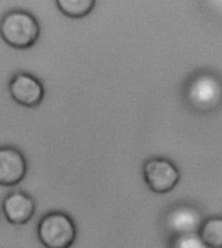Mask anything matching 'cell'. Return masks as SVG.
<instances>
[{
  "label": "cell",
  "mask_w": 222,
  "mask_h": 248,
  "mask_svg": "<svg viewBox=\"0 0 222 248\" xmlns=\"http://www.w3.org/2000/svg\"><path fill=\"white\" fill-rule=\"evenodd\" d=\"M203 213L191 204H177L165 216V228L170 236L194 234L200 232L203 222Z\"/></svg>",
  "instance_id": "obj_5"
},
{
  "label": "cell",
  "mask_w": 222,
  "mask_h": 248,
  "mask_svg": "<svg viewBox=\"0 0 222 248\" xmlns=\"http://www.w3.org/2000/svg\"><path fill=\"white\" fill-rule=\"evenodd\" d=\"M170 248H208L199 232L185 234L172 238Z\"/></svg>",
  "instance_id": "obj_11"
},
{
  "label": "cell",
  "mask_w": 222,
  "mask_h": 248,
  "mask_svg": "<svg viewBox=\"0 0 222 248\" xmlns=\"http://www.w3.org/2000/svg\"><path fill=\"white\" fill-rule=\"evenodd\" d=\"M38 239L45 248H70L77 238L72 217L63 212H49L38 222Z\"/></svg>",
  "instance_id": "obj_2"
},
{
  "label": "cell",
  "mask_w": 222,
  "mask_h": 248,
  "mask_svg": "<svg viewBox=\"0 0 222 248\" xmlns=\"http://www.w3.org/2000/svg\"><path fill=\"white\" fill-rule=\"evenodd\" d=\"M143 175L148 187L156 194L172 191L179 182V171L166 159H151L143 167Z\"/></svg>",
  "instance_id": "obj_4"
},
{
  "label": "cell",
  "mask_w": 222,
  "mask_h": 248,
  "mask_svg": "<svg viewBox=\"0 0 222 248\" xmlns=\"http://www.w3.org/2000/svg\"><path fill=\"white\" fill-rule=\"evenodd\" d=\"M57 9L70 18H82L87 16L95 7L94 0H56Z\"/></svg>",
  "instance_id": "obj_10"
},
{
  "label": "cell",
  "mask_w": 222,
  "mask_h": 248,
  "mask_svg": "<svg viewBox=\"0 0 222 248\" xmlns=\"http://www.w3.org/2000/svg\"><path fill=\"white\" fill-rule=\"evenodd\" d=\"M199 234L208 248H222V217H210L204 221Z\"/></svg>",
  "instance_id": "obj_9"
},
{
  "label": "cell",
  "mask_w": 222,
  "mask_h": 248,
  "mask_svg": "<svg viewBox=\"0 0 222 248\" xmlns=\"http://www.w3.org/2000/svg\"><path fill=\"white\" fill-rule=\"evenodd\" d=\"M9 95L17 104L32 108L39 106L45 98V87L42 82L32 74L20 72L13 76L8 85Z\"/></svg>",
  "instance_id": "obj_6"
},
{
  "label": "cell",
  "mask_w": 222,
  "mask_h": 248,
  "mask_svg": "<svg viewBox=\"0 0 222 248\" xmlns=\"http://www.w3.org/2000/svg\"><path fill=\"white\" fill-rule=\"evenodd\" d=\"M28 173L24 154L15 147H0V186H16Z\"/></svg>",
  "instance_id": "obj_7"
},
{
  "label": "cell",
  "mask_w": 222,
  "mask_h": 248,
  "mask_svg": "<svg viewBox=\"0 0 222 248\" xmlns=\"http://www.w3.org/2000/svg\"><path fill=\"white\" fill-rule=\"evenodd\" d=\"M3 213L12 225H25L35 213V202L24 191H13L5 196Z\"/></svg>",
  "instance_id": "obj_8"
},
{
  "label": "cell",
  "mask_w": 222,
  "mask_h": 248,
  "mask_svg": "<svg viewBox=\"0 0 222 248\" xmlns=\"http://www.w3.org/2000/svg\"><path fill=\"white\" fill-rule=\"evenodd\" d=\"M186 99L199 112L214 110L222 103V82L212 73L196 74L187 85Z\"/></svg>",
  "instance_id": "obj_3"
},
{
  "label": "cell",
  "mask_w": 222,
  "mask_h": 248,
  "mask_svg": "<svg viewBox=\"0 0 222 248\" xmlns=\"http://www.w3.org/2000/svg\"><path fill=\"white\" fill-rule=\"evenodd\" d=\"M0 35L3 41L16 49H28L35 45L41 35V26L32 13L15 9L0 20Z\"/></svg>",
  "instance_id": "obj_1"
}]
</instances>
